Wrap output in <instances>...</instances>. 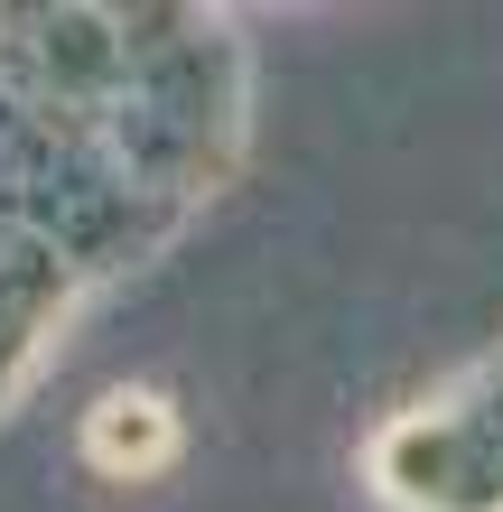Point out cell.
I'll use <instances>...</instances> for the list:
<instances>
[{"label":"cell","instance_id":"6da1fadb","mask_svg":"<svg viewBox=\"0 0 503 512\" xmlns=\"http://www.w3.org/2000/svg\"><path fill=\"white\" fill-rule=\"evenodd\" d=\"M84 466L122 475V485L168 475V466H177V410H168V391H150V382L103 391V401L84 410Z\"/></svg>","mask_w":503,"mask_h":512}]
</instances>
